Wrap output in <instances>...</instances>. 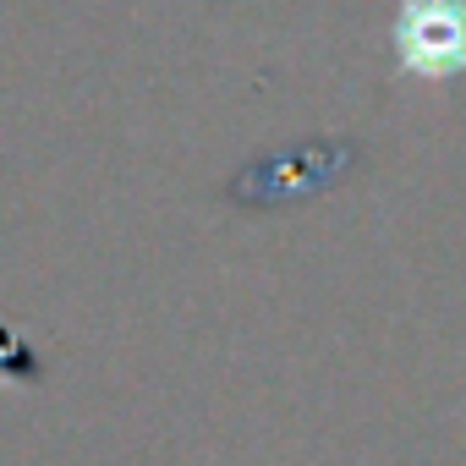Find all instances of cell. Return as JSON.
Returning <instances> with one entry per match:
<instances>
[{"mask_svg":"<svg viewBox=\"0 0 466 466\" xmlns=\"http://www.w3.org/2000/svg\"><path fill=\"white\" fill-rule=\"evenodd\" d=\"M351 165H357V143H302L291 154H269V159L248 165L237 181H230V198L253 203V208L291 203V198H308V192L335 187Z\"/></svg>","mask_w":466,"mask_h":466,"instance_id":"obj_1","label":"cell"},{"mask_svg":"<svg viewBox=\"0 0 466 466\" xmlns=\"http://www.w3.org/2000/svg\"><path fill=\"white\" fill-rule=\"evenodd\" d=\"M395 45L422 77L461 72L466 66V0H406Z\"/></svg>","mask_w":466,"mask_h":466,"instance_id":"obj_2","label":"cell"}]
</instances>
